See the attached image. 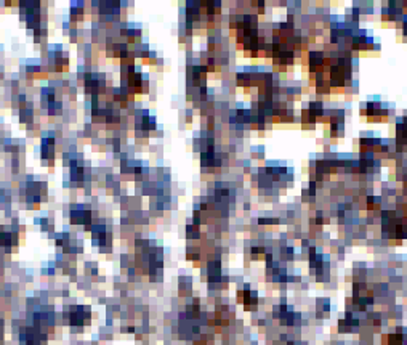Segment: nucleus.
<instances>
[{"instance_id": "nucleus-3", "label": "nucleus", "mask_w": 407, "mask_h": 345, "mask_svg": "<svg viewBox=\"0 0 407 345\" xmlns=\"http://www.w3.org/2000/svg\"><path fill=\"white\" fill-rule=\"evenodd\" d=\"M16 243V236L10 233H0V246L11 247V244Z\"/></svg>"}, {"instance_id": "nucleus-2", "label": "nucleus", "mask_w": 407, "mask_h": 345, "mask_svg": "<svg viewBox=\"0 0 407 345\" xmlns=\"http://www.w3.org/2000/svg\"><path fill=\"white\" fill-rule=\"evenodd\" d=\"M71 220L72 223H88L90 222V210L85 207H77V210L74 209L71 214Z\"/></svg>"}, {"instance_id": "nucleus-1", "label": "nucleus", "mask_w": 407, "mask_h": 345, "mask_svg": "<svg viewBox=\"0 0 407 345\" xmlns=\"http://www.w3.org/2000/svg\"><path fill=\"white\" fill-rule=\"evenodd\" d=\"M90 318V310L85 308V307H77V308H72V313H71V324L72 326H82L87 323V320Z\"/></svg>"}]
</instances>
